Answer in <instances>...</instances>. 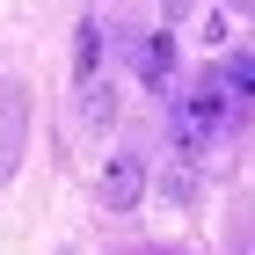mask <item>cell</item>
Masks as SVG:
<instances>
[{
  "mask_svg": "<svg viewBox=\"0 0 255 255\" xmlns=\"http://www.w3.org/2000/svg\"><path fill=\"white\" fill-rule=\"evenodd\" d=\"M95 197H102V212H138V197H146V160L138 153H110L102 175H95Z\"/></svg>",
  "mask_w": 255,
  "mask_h": 255,
  "instance_id": "6da1fadb",
  "label": "cell"
},
{
  "mask_svg": "<svg viewBox=\"0 0 255 255\" xmlns=\"http://www.w3.org/2000/svg\"><path fill=\"white\" fill-rule=\"evenodd\" d=\"M131 73L146 80V88H168V80H175V37H168V29L131 37Z\"/></svg>",
  "mask_w": 255,
  "mask_h": 255,
  "instance_id": "7a4b0ae2",
  "label": "cell"
},
{
  "mask_svg": "<svg viewBox=\"0 0 255 255\" xmlns=\"http://www.w3.org/2000/svg\"><path fill=\"white\" fill-rule=\"evenodd\" d=\"M160 197H168L175 212H190L197 197H204V182H197V160H190V153H175L168 168H160Z\"/></svg>",
  "mask_w": 255,
  "mask_h": 255,
  "instance_id": "3957f363",
  "label": "cell"
},
{
  "mask_svg": "<svg viewBox=\"0 0 255 255\" xmlns=\"http://www.w3.org/2000/svg\"><path fill=\"white\" fill-rule=\"evenodd\" d=\"M212 73H219V88H226V102H234V110H248V102H255V51H234V59H219Z\"/></svg>",
  "mask_w": 255,
  "mask_h": 255,
  "instance_id": "277c9868",
  "label": "cell"
},
{
  "mask_svg": "<svg viewBox=\"0 0 255 255\" xmlns=\"http://www.w3.org/2000/svg\"><path fill=\"white\" fill-rule=\"evenodd\" d=\"M95 66H102V22L88 15V22L73 29V73H80V88L95 80Z\"/></svg>",
  "mask_w": 255,
  "mask_h": 255,
  "instance_id": "5b68a950",
  "label": "cell"
},
{
  "mask_svg": "<svg viewBox=\"0 0 255 255\" xmlns=\"http://www.w3.org/2000/svg\"><path fill=\"white\" fill-rule=\"evenodd\" d=\"M7 95V131H0V182L15 175V138H22V88H0Z\"/></svg>",
  "mask_w": 255,
  "mask_h": 255,
  "instance_id": "8992f818",
  "label": "cell"
},
{
  "mask_svg": "<svg viewBox=\"0 0 255 255\" xmlns=\"http://www.w3.org/2000/svg\"><path fill=\"white\" fill-rule=\"evenodd\" d=\"M88 124H110V88L102 80H88Z\"/></svg>",
  "mask_w": 255,
  "mask_h": 255,
  "instance_id": "52a82bcc",
  "label": "cell"
},
{
  "mask_svg": "<svg viewBox=\"0 0 255 255\" xmlns=\"http://www.w3.org/2000/svg\"><path fill=\"white\" fill-rule=\"evenodd\" d=\"M190 7H197V0H160V15H168V29H175V22L190 15Z\"/></svg>",
  "mask_w": 255,
  "mask_h": 255,
  "instance_id": "ba28073f",
  "label": "cell"
},
{
  "mask_svg": "<svg viewBox=\"0 0 255 255\" xmlns=\"http://www.w3.org/2000/svg\"><path fill=\"white\" fill-rule=\"evenodd\" d=\"M226 7H234V15H255V0H226Z\"/></svg>",
  "mask_w": 255,
  "mask_h": 255,
  "instance_id": "9c48e42d",
  "label": "cell"
},
{
  "mask_svg": "<svg viewBox=\"0 0 255 255\" xmlns=\"http://www.w3.org/2000/svg\"><path fill=\"white\" fill-rule=\"evenodd\" d=\"M59 255H73V248H59Z\"/></svg>",
  "mask_w": 255,
  "mask_h": 255,
  "instance_id": "30bf717a",
  "label": "cell"
}]
</instances>
